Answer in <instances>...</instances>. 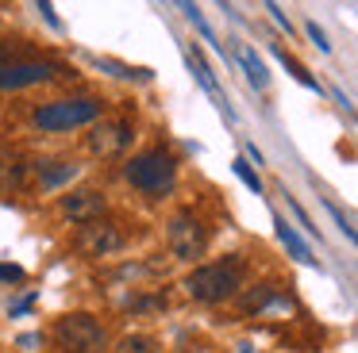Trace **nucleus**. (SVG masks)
<instances>
[{
    "label": "nucleus",
    "mask_w": 358,
    "mask_h": 353,
    "mask_svg": "<svg viewBox=\"0 0 358 353\" xmlns=\"http://www.w3.org/2000/svg\"><path fill=\"white\" fill-rule=\"evenodd\" d=\"M266 12H270V15H273V20H278V23H281V27H285V31H293V23H289V15H285V12H281V8H278V4H266Z\"/></svg>",
    "instance_id": "23"
},
{
    "label": "nucleus",
    "mask_w": 358,
    "mask_h": 353,
    "mask_svg": "<svg viewBox=\"0 0 358 353\" xmlns=\"http://www.w3.org/2000/svg\"><path fill=\"white\" fill-rule=\"evenodd\" d=\"M278 58H281V61H285V69H289V73H293V77H296V81H301V84H304V89H312V92H320V84H316V77H312V73H308V69H304V66H301V61H293V58H289V54H285V50H278Z\"/></svg>",
    "instance_id": "16"
},
{
    "label": "nucleus",
    "mask_w": 358,
    "mask_h": 353,
    "mask_svg": "<svg viewBox=\"0 0 358 353\" xmlns=\"http://www.w3.org/2000/svg\"><path fill=\"white\" fill-rule=\"evenodd\" d=\"M308 35H312V43H316L320 50H331V43H327V35H324V31L316 27V23H308Z\"/></svg>",
    "instance_id": "22"
},
{
    "label": "nucleus",
    "mask_w": 358,
    "mask_h": 353,
    "mask_svg": "<svg viewBox=\"0 0 358 353\" xmlns=\"http://www.w3.org/2000/svg\"><path fill=\"white\" fill-rule=\"evenodd\" d=\"M243 284V257H224V261H208V265H196L185 276V292L196 303H224L239 292Z\"/></svg>",
    "instance_id": "1"
},
{
    "label": "nucleus",
    "mask_w": 358,
    "mask_h": 353,
    "mask_svg": "<svg viewBox=\"0 0 358 353\" xmlns=\"http://www.w3.org/2000/svg\"><path fill=\"white\" fill-rule=\"evenodd\" d=\"M108 204L96 188H78L70 196H62V219L66 223H78V227H89V223H101Z\"/></svg>",
    "instance_id": "9"
},
{
    "label": "nucleus",
    "mask_w": 358,
    "mask_h": 353,
    "mask_svg": "<svg viewBox=\"0 0 358 353\" xmlns=\"http://www.w3.org/2000/svg\"><path fill=\"white\" fill-rule=\"evenodd\" d=\"M96 66L108 69L112 77H139V81H147V77H150V69H127V66H120V61H108V58H96Z\"/></svg>",
    "instance_id": "20"
},
{
    "label": "nucleus",
    "mask_w": 358,
    "mask_h": 353,
    "mask_svg": "<svg viewBox=\"0 0 358 353\" xmlns=\"http://www.w3.org/2000/svg\"><path fill=\"white\" fill-rule=\"evenodd\" d=\"M101 115V104L93 96H66V100H50V104H39L35 107V127L39 130H50V135H62V130H73V127H89L96 123Z\"/></svg>",
    "instance_id": "3"
},
{
    "label": "nucleus",
    "mask_w": 358,
    "mask_h": 353,
    "mask_svg": "<svg viewBox=\"0 0 358 353\" xmlns=\"http://www.w3.org/2000/svg\"><path fill=\"white\" fill-rule=\"evenodd\" d=\"M324 207H327V215H331V219H335V227L343 230V238H347L350 246H358V230H355V227H350V223H347V215H343L339 207L331 204V200H324Z\"/></svg>",
    "instance_id": "18"
},
{
    "label": "nucleus",
    "mask_w": 358,
    "mask_h": 353,
    "mask_svg": "<svg viewBox=\"0 0 358 353\" xmlns=\"http://www.w3.org/2000/svg\"><path fill=\"white\" fill-rule=\"evenodd\" d=\"M55 342L62 353H104L108 350V330L96 315L73 311L55 322Z\"/></svg>",
    "instance_id": "2"
},
{
    "label": "nucleus",
    "mask_w": 358,
    "mask_h": 353,
    "mask_svg": "<svg viewBox=\"0 0 358 353\" xmlns=\"http://www.w3.org/2000/svg\"><path fill=\"white\" fill-rule=\"evenodd\" d=\"M35 173H39V188L43 192H55V188H62L66 181L78 176V165H73V161H39Z\"/></svg>",
    "instance_id": "10"
},
{
    "label": "nucleus",
    "mask_w": 358,
    "mask_h": 353,
    "mask_svg": "<svg viewBox=\"0 0 358 353\" xmlns=\"http://www.w3.org/2000/svg\"><path fill=\"white\" fill-rule=\"evenodd\" d=\"M273 227H278V238H281V242H285V250L293 253L296 261H304V265H316V257H312V250H308V246H304V238L296 234V230L289 227L285 219H273Z\"/></svg>",
    "instance_id": "11"
},
{
    "label": "nucleus",
    "mask_w": 358,
    "mask_h": 353,
    "mask_svg": "<svg viewBox=\"0 0 358 353\" xmlns=\"http://www.w3.org/2000/svg\"><path fill=\"white\" fill-rule=\"evenodd\" d=\"M185 15H189V20H193V27H196V31H201V35H204V38H208V43H212V50H224V46H220V43H216V35H212V27H208V23H204V15H201V8H196V4H185Z\"/></svg>",
    "instance_id": "19"
},
{
    "label": "nucleus",
    "mask_w": 358,
    "mask_h": 353,
    "mask_svg": "<svg viewBox=\"0 0 358 353\" xmlns=\"http://www.w3.org/2000/svg\"><path fill=\"white\" fill-rule=\"evenodd\" d=\"M273 303L281 307V303H285V299H281L278 292L270 288V284H258V288H255V292H247V299H243V307H247L250 315H258V311H262V307H273Z\"/></svg>",
    "instance_id": "12"
},
{
    "label": "nucleus",
    "mask_w": 358,
    "mask_h": 353,
    "mask_svg": "<svg viewBox=\"0 0 358 353\" xmlns=\"http://www.w3.org/2000/svg\"><path fill=\"white\" fill-rule=\"evenodd\" d=\"M127 146H131V127L124 119H101L89 130V150L96 158H120Z\"/></svg>",
    "instance_id": "8"
},
{
    "label": "nucleus",
    "mask_w": 358,
    "mask_h": 353,
    "mask_svg": "<svg viewBox=\"0 0 358 353\" xmlns=\"http://www.w3.org/2000/svg\"><path fill=\"white\" fill-rule=\"evenodd\" d=\"M231 169H235V176H239V181L247 184L250 192H262V181H258V173L250 169V161H247V158H235V161H231Z\"/></svg>",
    "instance_id": "17"
},
{
    "label": "nucleus",
    "mask_w": 358,
    "mask_h": 353,
    "mask_svg": "<svg viewBox=\"0 0 358 353\" xmlns=\"http://www.w3.org/2000/svg\"><path fill=\"white\" fill-rule=\"evenodd\" d=\"M127 184H135L139 192H150V196H162V192L173 188V176H178V161L166 150H143L135 153L124 165Z\"/></svg>",
    "instance_id": "4"
},
{
    "label": "nucleus",
    "mask_w": 358,
    "mask_h": 353,
    "mask_svg": "<svg viewBox=\"0 0 358 353\" xmlns=\"http://www.w3.org/2000/svg\"><path fill=\"white\" fill-rule=\"evenodd\" d=\"M16 181H20V158L8 146H0V188H12Z\"/></svg>",
    "instance_id": "15"
},
{
    "label": "nucleus",
    "mask_w": 358,
    "mask_h": 353,
    "mask_svg": "<svg viewBox=\"0 0 358 353\" xmlns=\"http://www.w3.org/2000/svg\"><path fill=\"white\" fill-rule=\"evenodd\" d=\"M108 353H158V345L150 334H124Z\"/></svg>",
    "instance_id": "14"
},
{
    "label": "nucleus",
    "mask_w": 358,
    "mask_h": 353,
    "mask_svg": "<svg viewBox=\"0 0 358 353\" xmlns=\"http://www.w3.org/2000/svg\"><path fill=\"white\" fill-rule=\"evenodd\" d=\"M239 61H243V69H247V81L255 84V89H266V81H270V77H266L262 58H258L250 46H243V50H239Z\"/></svg>",
    "instance_id": "13"
},
{
    "label": "nucleus",
    "mask_w": 358,
    "mask_h": 353,
    "mask_svg": "<svg viewBox=\"0 0 358 353\" xmlns=\"http://www.w3.org/2000/svg\"><path fill=\"white\" fill-rule=\"evenodd\" d=\"M289 207H293V211H296V219H301V227H304V230H308V234H316V238H320V230H316V227H312V219H308V215H304V207H301V204H296V200H293V196H289Z\"/></svg>",
    "instance_id": "21"
},
{
    "label": "nucleus",
    "mask_w": 358,
    "mask_h": 353,
    "mask_svg": "<svg viewBox=\"0 0 358 353\" xmlns=\"http://www.w3.org/2000/svg\"><path fill=\"white\" fill-rule=\"evenodd\" d=\"M0 280H24V269H16V265H0Z\"/></svg>",
    "instance_id": "24"
},
{
    "label": "nucleus",
    "mask_w": 358,
    "mask_h": 353,
    "mask_svg": "<svg viewBox=\"0 0 358 353\" xmlns=\"http://www.w3.org/2000/svg\"><path fill=\"white\" fill-rule=\"evenodd\" d=\"M78 250L89 253V257H112V253L124 250V230H120L116 223H108V219L89 223V227H81V234H78Z\"/></svg>",
    "instance_id": "7"
},
{
    "label": "nucleus",
    "mask_w": 358,
    "mask_h": 353,
    "mask_svg": "<svg viewBox=\"0 0 358 353\" xmlns=\"http://www.w3.org/2000/svg\"><path fill=\"white\" fill-rule=\"evenodd\" d=\"M173 353H196V350H173Z\"/></svg>",
    "instance_id": "26"
},
{
    "label": "nucleus",
    "mask_w": 358,
    "mask_h": 353,
    "mask_svg": "<svg viewBox=\"0 0 358 353\" xmlns=\"http://www.w3.org/2000/svg\"><path fill=\"white\" fill-rule=\"evenodd\" d=\"M166 246H170L173 257L196 261V257H204V250H208V230H204V223L196 219V215L181 211V215H173L170 227H166Z\"/></svg>",
    "instance_id": "5"
},
{
    "label": "nucleus",
    "mask_w": 358,
    "mask_h": 353,
    "mask_svg": "<svg viewBox=\"0 0 358 353\" xmlns=\"http://www.w3.org/2000/svg\"><path fill=\"white\" fill-rule=\"evenodd\" d=\"M62 69L55 61H0V89H31V84L55 81Z\"/></svg>",
    "instance_id": "6"
},
{
    "label": "nucleus",
    "mask_w": 358,
    "mask_h": 353,
    "mask_svg": "<svg viewBox=\"0 0 358 353\" xmlns=\"http://www.w3.org/2000/svg\"><path fill=\"white\" fill-rule=\"evenodd\" d=\"M39 12H43V15H47V23H50V27H62V23H58V15H55V12H50V4H39Z\"/></svg>",
    "instance_id": "25"
}]
</instances>
